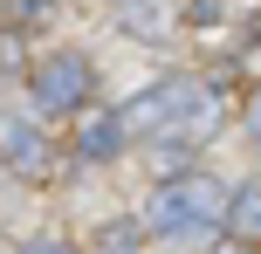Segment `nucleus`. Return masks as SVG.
<instances>
[{"instance_id":"f257e3e1","label":"nucleus","mask_w":261,"mask_h":254,"mask_svg":"<svg viewBox=\"0 0 261 254\" xmlns=\"http://www.w3.org/2000/svg\"><path fill=\"white\" fill-rule=\"evenodd\" d=\"M227 200H234V192L213 172H179V179L158 186L144 227H151L158 241H213V234H227Z\"/></svg>"},{"instance_id":"f03ea898","label":"nucleus","mask_w":261,"mask_h":254,"mask_svg":"<svg viewBox=\"0 0 261 254\" xmlns=\"http://www.w3.org/2000/svg\"><path fill=\"white\" fill-rule=\"evenodd\" d=\"M90 90H96V69L83 62L76 48H55V55H41V62L28 69V96H35L41 117H69V110H83Z\"/></svg>"},{"instance_id":"7ed1b4c3","label":"nucleus","mask_w":261,"mask_h":254,"mask_svg":"<svg viewBox=\"0 0 261 254\" xmlns=\"http://www.w3.org/2000/svg\"><path fill=\"white\" fill-rule=\"evenodd\" d=\"M0 172L7 179H48L55 145L41 137V124H28L21 110H0Z\"/></svg>"},{"instance_id":"20e7f679","label":"nucleus","mask_w":261,"mask_h":254,"mask_svg":"<svg viewBox=\"0 0 261 254\" xmlns=\"http://www.w3.org/2000/svg\"><path fill=\"white\" fill-rule=\"evenodd\" d=\"M124 145H130V137H124L117 110H83V124H76V158L83 165H110Z\"/></svg>"},{"instance_id":"39448f33","label":"nucleus","mask_w":261,"mask_h":254,"mask_svg":"<svg viewBox=\"0 0 261 254\" xmlns=\"http://www.w3.org/2000/svg\"><path fill=\"white\" fill-rule=\"evenodd\" d=\"M110 21H117L124 35H144V41H158L172 21H179V7H172V0H110Z\"/></svg>"},{"instance_id":"423d86ee","label":"nucleus","mask_w":261,"mask_h":254,"mask_svg":"<svg viewBox=\"0 0 261 254\" xmlns=\"http://www.w3.org/2000/svg\"><path fill=\"white\" fill-rule=\"evenodd\" d=\"M227 241L261 247V186H241L234 200H227Z\"/></svg>"},{"instance_id":"0eeeda50","label":"nucleus","mask_w":261,"mask_h":254,"mask_svg":"<svg viewBox=\"0 0 261 254\" xmlns=\"http://www.w3.org/2000/svg\"><path fill=\"white\" fill-rule=\"evenodd\" d=\"M144 234H151V227H138V220H110V227L90 241V254H138Z\"/></svg>"},{"instance_id":"6e6552de","label":"nucleus","mask_w":261,"mask_h":254,"mask_svg":"<svg viewBox=\"0 0 261 254\" xmlns=\"http://www.w3.org/2000/svg\"><path fill=\"white\" fill-rule=\"evenodd\" d=\"M0 14H7L14 27H41L55 14V0H0Z\"/></svg>"},{"instance_id":"1a4fd4ad","label":"nucleus","mask_w":261,"mask_h":254,"mask_svg":"<svg viewBox=\"0 0 261 254\" xmlns=\"http://www.w3.org/2000/svg\"><path fill=\"white\" fill-rule=\"evenodd\" d=\"M227 14H234V0H186V21L193 27H220Z\"/></svg>"},{"instance_id":"9d476101","label":"nucleus","mask_w":261,"mask_h":254,"mask_svg":"<svg viewBox=\"0 0 261 254\" xmlns=\"http://www.w3.org/2000/svg\"><path fill=\"white\" fill-rule=\"evenodd\" d=\"M7 254H76L69 241H55V234H41V241H14Z\"/></svg>"},{"instance_id":"9b49d317","label":"nucleus","mask_w":261,"mask_h":254,"mask_svg":"<svg viewBox=\"0 0 261 254\" xmlns=\"http://www.w3.org/2000/svg\"><path fill=\"white\" fill-rule=\"evenodd\" d=\"M248 137L261 145V90H248Z\"/></svg>"},{"instance_id":"f8f14e48","label":"nucleus","mask_w":261,"mask_h":254,"mask_svg":"<svg viewBox=\"0 0 261 254\" xmlns=\"http://www.w3.org/2000/svg\"><path fill=\"white\" fill-rule=\"evenodd\" d=\"M7 69H14V48H7V41H0V76H7Z\"/></svg>"}]
</instances>
